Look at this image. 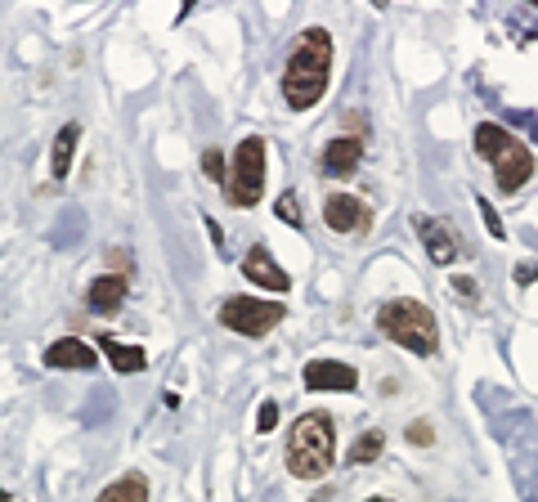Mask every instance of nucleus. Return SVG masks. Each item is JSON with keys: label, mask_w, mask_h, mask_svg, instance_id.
Listing matches in <instances>:
<instances>
[{"label": "nucleus", "mask_w": 538, "mask_h": 502, "mask_svg": "<svg viewBox=\"0 0 538 502\" xmlns=\"http://www.w3.org/2000/svg\"><path fill=\"white\" fill-rule=\"evenodd\" d=\"M328 72H332V36L323 27H305L301 41L292 45L283 68V99L287 108L305 113L328 95Z\"/></svg>", "instance_id": "nucleus-1"}, {"label": "nucleus", "mask_w": 538, "mask_h": 502, "mask_svg": "<svg viewBox=\"0 0 538 502\" xmlns=\"http://www.w3.org/2000/svg\"><path fill=\"white\" fill-rule=\"evenodd\" d=\"M337 462V431L328 413H305L287 431V471L296 480H323Z\"/></svg>", "instance_id": "nucleus-2"}, {"label": "nucleus", "mask_w": 538, "mask_h": 502, "mask_svg": "<svg viewBox=\"0 0 538 502\" xmlns=\"http://www.w3.org/2000/svg\"><path fill=\"white\" fill-rule=\"evenodd\" d=\"M476 153L494 166V180H498V193H521L525 184L534 180V153L498 122H480L476 126Z\"/></svg>", "instance_id": "nucleus-3"}, {"label": "nucleus", "mask_w": 538, "mask_h": 502, "mask_svg": "<svg viewBox=\"0 0 538 502\" xmlns=\"http://www.w3.org/2000/svg\"><path fill=\"white\" fill-rule=\"evenodd\" d=\"M377 328L395 341V346L413 350V355L431 359L440 350V323H435L431 305L413 301V296H400V301H386L377 310Z\"/></svg>", "instance_id": "nucleus-4"}, {"label": "nucleus", "mask_w": 538, "mask_h": 502, "mask_svg": "<svg viewBox=\"0 0 538 502\" xmlns=\"http://www.w3.org/2000/svg\"><path fill=\"white\" fill-rule=\"evenodd\" d=\"M265 198V139L247 135L234 148V171L225 175V202L229 207H256Z\"/></svg>", "instance_id": "nucleus-5"}, {"label": "nucleus", "mask_w": 538, "mask_h": 502, "mask_svg": "<svg viewBox=\"0 0 538 502\" xmlns=\"http://www.w3.org/2000/svg\"><path fill=\"white\" fill-rule=\"evenodd\" d=\"M287 319V310L278 301H256V296H229L220 305V323L238 337H269L278 323Z\"/></svg>", "instance_id": "nucleus-6"}, {"label": "nucleus", "mask_w": 538, "mask_h": 502, "mask_svg": "<svg viewBox=\"0 0 538 502\" xmlns=\"http://www.w3.org/2000/svg\"><path fill=\"white\" fill-rule=\"evenodd\" d=\"M323 225L332 234H364L373 225V216H368V207L355 193H328V202H323Z\"/></svg>", "instance_id": "nucleus-7"}, {"label": "nucleus", "mask_w": 538, "mask_h": 502, "mask_svg": "<svg viewBox=\"0 0 538 502\" xmlns=\"http://www.w3.org/2000/svg\"><path fill=\"white\" fill-rule=\"evenodd\" d=\"M413 225H417V238H422L426 256H431L435 265H453V260L462 256V247H458V234H453V229L444 225V220H435V216H417Z\"/></svg>", "instance_id": "nucleus-8"}, {"label": "nucleus", "mask_w": 538, "mask_h": 502, "mask_svg": "<svg viewBox=\"0 0 538 502\" xmlns=\"http://www.w3.org/2000/svg\"><path fill=\"white\" fill-rule=\"evenodd\" d=\"M305 386L310 390H355L359 386V373L341 359H310L305 364Z\"/></svg>", "instance_id": "nucleus-9"}, {"label": "nucleus", "mask_w": 538, "mask_h": 502, "mask_svg": "<svg viewBox=\"0 0 538 502\" xmlns=\"http://www.w3.org/2000/svg\"><path fill=\"white\" fill-rule=\"evenodd\" d=\"M243 274L252 278L256 287H269V292H287V287H292V278H287V269L278 265L274 256H269L265 247H252L243 256Z\"/></svg>", "instance_id": "nucleus-10"}, {"label": "nucleus", "mask_w": 538, "mask_h": 502, "mask_svg": "<svg viewBox=\"0 0 538 502\" xmlns=\"http://www.w3.org/2000/svg\"><path fill=\"white\" fill-rule=\"evenodd\" d=\"M359 162H364V139L359 135H337L328 148H323V171L328 175H355L359 171Z\"/></svg>", "instance_id": "nucleus-11"}, {"label": "nucleus", "mask_w": 538, "mask_h": 502, "mask_svg": "<svg viewBox=\"0 0 538 502\" xmlns=\"http://www.w3.org/2000/svg\"><path fill=\"white\" fill-rule=\"evenodd\" d=\"M45 364H50V368H68V373H86V368L99 364V355H95V346H86V341L63 337V341H54V346L45 350Z\"/></svg>", "instance_id": "nucleus-12"}, {"label": "nucleus", "mask_w": 538, "mask_h": 502, "mask_svg": "<svg viewBox=\"0 0 538 502\" xmlns=\"http://www.w3.org/2000/svg\"><path fill=\"white\" fill-rule=\"evenodd\" d=\"M126 301V274H104L86 287V305L95 314H113Z\"/></svg>", "instance_id": "nucleus-13"}, {"label": "nucleus", "mask_w": 538, "mask_h": 502, "mask_svg": "<svg viewBox=\"0 0 538 502\" xmlns=\"http://www.w3.org/2000/svg\"><path fill=\"white\" fill-rule=\"evenodd\" d=\"M77 139H81V126L68 122L54 135V148H50V175L54 180H68V166H72V153H77Z\"/></svg>", "instance_id": "nucleus-14"}, {"label": "nucleus", "mask_w": 538, "mask_h": 502, "mask_svg": "<svg viewBox=\"0 0 538 502\" xmlns=\"http://www.w3.org/2000/svg\"><path fill=\"white\" fill-rule=\"evenodd\" d=\"M99 350L113 359L117 373H144V368H148V355H144V350H139V346H122L117 337H99Z\"/></svg>", "instance_id": "nucleus-15"}, {"label": "nucleus", "mask_w": 538, "mask_h": 502, "mask_svg": "<svg viewBox=\"0 0 538 502\" xmlns=\"http://www.w3.org/2000/svg\"><path fill=\"white\" fill-rule=\"evenodd\" d=\"M95 502H148V480L139 476V471H126V476H117Z\"/></svg>", "instance_id": "nucleus-16"}, {"label": "nucleus", "mask_w": 538, "mask_h": 502, "mask_svg": "<svg viewBox=\"0 0 538 502\" xmlns=\"http://www.w3.org/2000/svg\"><path fill=\"white\" fill-rule=\"evenodd\" d=\"M382 453H386V435L382 431H364L355 444H350L346 462H350V467H364V462H377Z\"/></svg>", "instance_id": "nucleus-17"}, {"label": "nucleus", "mask_w": 538, "mask_h": 502, "mask_svg": "<svg viewBox=\"0 0 538 502\" xmlns=\"http://www.w3.org/2000/svg\"><path fill=\"white\" fill-rule=\"evenodd\" d=\"M278 220H283V225H292V229H301V211H296V193H283V198H278Z\"/></svg>", "instance_id": "nucleus-18"}, {"label": "nucleus", "mask_w": 538, "mask_h": 502, "mask_svg": "<svg viewBox=\"0 0 538 502\" xmlns=\"http://www.w3.org/2000/svg\"><path fill=\"white\" fill-rule=\"evenodd\" d=\"M202 171L225 184V153H220V148H207V153H202Z\"/></svg>", "instance_id": "nucleus-19"}, {"label": "nucleus", "mask_w": 538, "mask_h": 502, "mask_svg": "<svg viewBox=\"0 0 538 502\" xmlns=\"http://www.w3.org/2000/svg\"><path fill=\"white\" fill-rule=\"evenodd\" d=\"M476 207H480V216H485V229H489V238H498V243H503V238H507V229H503V220H498V211L489 207L485 198H480Z\"/></svg>", "instance_id": "nucleus-20"}, {"label": "nucleus", "mask_w": 538, "mask_h": 502, "mask_svg": "<svg viewBox=\"0 0 538 502\" xmlns=\"http://www.w3.org/2000/svg\"><path fill=\"white\" fill-rule=\"evenodd\" d=\"M408 444H422V449H431L435 444V431H431V422H408Z\"/></svg>", "instance_id": "nucleus-21"}, {"label": "nucleus", "mask_w": 538, "mask_h": 502, "mask_svg": "<svg viewBox=\"0 0 538 502\" xmlns=\"http://www.w3.org/2000/svg\"><path fill=\"white\" fill-rule=\"evenodd\" d=\"M274 426H278V404H274V399H265V404L261 408H256V431H274Z\"/></svg>", "instance_id": "nucleus-22"}, {"label": "nucleus", "mask_w": 538, "mask_h": 502, "mask_svg": "<svg viewBox=\"0 0 538 502\" xmlns=\"http://www.w3.org/2000/svg\"><path fill=\"white\" fill-rule=\"evenodd\" d=\"M453 287H458V296H467V301H476V283H471V278H453Z\"/></svg>", "instance_id": "nucleus-23"}, {"label": "nucleus", "mask_w": 538, "mask_h": 502, "mask_svg": "<svg viewBox=\"0 0 538 502\" xmlns=\"http://www.w3.org/2000/svg\"><path fill=\"white\" fill-rule=\"evenodd\" d=\"M538 278V265H516V283H534Z\"/></svg>", "instance_id": "nucleus-24"}, {"label": "nucleus", "mask_w": 538, "mask_h": 502, "mask_svg": "<svg viewBox=\"0 0 538 502\" xmlns=\"http://www.w3.org/2000/svg\"><path fill=\"white\" fill-rule=\"evenodd\" d=\"M207 234H211V243H216V247L225 243V234H220V225H216V220H207Z\"/></svg>", "instance_id": "nucleus-25"}, {"label": "nucleus", "mask_w": 538, "mask_h": 502, "mask_svg": "<svg viewBox=\"0 0 538 502\" xmlns=\"http://www.w3.org/2000/svg\"><path fill=\"white\" fill-rule=\"evenodd\" d=\"M368 502H391V498H368Z\"/></svg>", "instance_id": "nucleus-26"}, {"label": "nucleus", "mask_w": 538, "mask_h": 502, "mask_svg": "<svg viewBox=\"0 0 538 502\" xmlns=\"http://www.w3.org/2000/svg\"><path fill=\"white\" fill-rule=\"evenodd\" d=\"M5 498H9V494H5V489H0V502H5Z\"/></svg>", "instance_id": "nucleus-27"}]
</instances>
